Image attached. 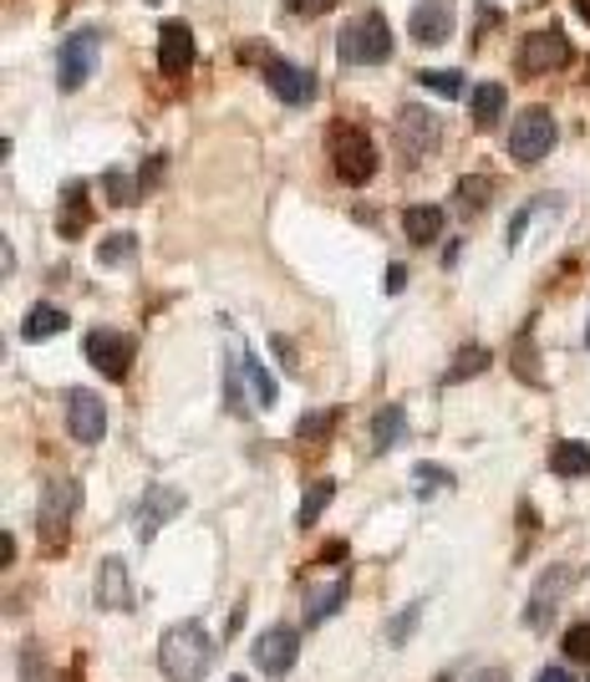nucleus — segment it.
<instances>
[{
	"mask_svg": "<svg viewBox=\"0 0 590 682\" xmlns=\"http://www.w3.org/2000/svg\"><path fill=\"white\" fill-rule=\"evenodd\" d=\"M158 668L169 672V682H199L214 668V637L199 621H179L158 642Z\"/></svg>",
	"mask_w": 590,
	"mask_h": 682,
	"instance_id": "obj_1",
	"label": "nucleus"
},
{
	"mask_svg": "<svg viewBox=\"0 0 590 682\" xmlns=\"http://www.w3.org/2000/svg\"><path fill=\"white\" fill-rule=\"evenodd\" d=\"M336 52H342L346 66H382L393 56V26L382 21V11H362L352 15L336 36Z\"/></svg>",
	"mask_w": 590,
	"mask_h": 682,
	"instance_id": "obj_2",
	"label": "nucleus"
},
{
	"mask_svg": "<svg viewBox=\"0 0 590 682\" xmlns=\"http://www.w3.org/2000/svg\"><path fill=\"white\" fill-rule=\"evenodd\" d=\"M77 499H82L77 479H52V484H46V494H41L36 530H41L46 555H56L66 545V530H72V514H77Z\"/></svg>",
	"mask_w": 590,
	"mask_h": 682,
	"instance_id": "obj_3",
	"label": "nucleus"
},
{
	"mask_svg": "<svg viewBox=\"0 0 590 682\" xmlns=\"http://www.w3.org/2000/svg\"><path fill=\"white\" fill-rule=\"evenodd\" d=\"M331 163H336V179L342 184H367L372 173H377V148L362 128L352 122H336L331 128Z\"/></svg>",
	"mask_w": 590,
	"mask_h": 682,
	"instance_id": "obj_4",
	"label": "nucleus"
},
{
	"mask_svg": "<svg viewBox=\"0 0 590 682\" xmlns=\"http://www.w3.org/2000/svg\"><path fill=\"white\" fill-rule=\"evenodd\" d=\"M555 148V118L545 113V107H529V113H519L509 128V158L514 163H539V158Z\"/></svg>",
	"mask_w": 590,
	"mask_h": 682,
	"instance_id": "obj_5",
	"label": "nucleus"
},
{
	"mask_svg": "<svg viewBox=\"0 0 590 682\" xmlns=\"http://www.w3.org/2000/svg\"><path fill=\"white\" fill-rule=\"evenodd\" d=\"M97 52H103L97 31H72V36L62 41V52H56V82H62V93L87 87V77H93V66H97Z\"/></svg>",
	"mask_w": 590,
	"mask_h": 682,
	"instance_id": "obj_6",
	"label": "nucleus"
},
{
	"mask_svg": "<svg viewBox=\"0 0 590 682\" xmlns=\"http://www.w3.org/2000/svg\"><path fill=\"white\" fill-rule=\"evenodd\" d=\"M66 434L77 444H103L107 438V403L93 387H72L66 393Z\"/></svg>",
	"mask_w": 590,
	"mask_h": 682,
	"instance_id": "obj_7",
	"label": "nucleus"
},
{
	"mask_svg": "<svg viewBox=\"0 0 590 682\" xmlns=\"http://www.w3.org/2000/svg\"><path fill=\"white\" fill-rule=\"evenodd\" d=\"M132 352H138V347H132V337H122V331H93V337H87V362H93L107 382L128 377Z\"/></svg>",
	"mask_w": 590,
	"mask_h": 682,
	"instance_id": "obj_8",
	"label": "nucleus"
},
{
	"mask_svg": "<svg viewBox=\"0 0 590 682\" xmlns=\"http://www.w3.org/2000/svg\"><path fill=\"white\" fill-rule=\"evenodd\" d=\"M565 586H570V571H565V565H550V571H539L535 596H529V606H525V627H529V631H545V627L555 621V606L565 601Z\"/></svg>",
	"mask_w": 590,
	"mask_h": 682,
	"instance_id": "obj_9",
	"label": "nucleus"
},
{
	"mask_svg": "<svg viewBox=\"0 0 590 682\" xmlns=\"http://www.w3.org/2000/svg\"><path fill=\"white\" fill-rule=\"evenodd\" d=\"M296 652H301V631L296 627H270L255 642V668L270 672V678H286L296 668Z\"/></svg>",
	"mask_w": 590,
	"mask_h": 682,
	"instance_id": "obj_10",
	"label": "nucleus"
},
{
	"mask_svg": "<svg viewBox=\"0 0 590 682\" xmlns=\"http://www.w3.org/2000/svg\"><path fill=\"white\" fill-rule=\"evenodd\" d=\"M184 504H189L184 489H169V484H153V489H148V494H143V510H138V535H143V545L163 525H169V520H179V514H184Z\"/></svg>",
	"mask_w": 590,
	"mask_h": 682,
	"instance_id": "obj_11",
	"label": "nucleus"
},
{
	"mask_svg": "<svg viewBox=\"0 0 590 682\" xmlns=\"http://www.w3.org/2000/svg\"><path fill=\"white\" fill-rule=\"evenodd\" d=\"M189 66H194V31H189V21H163V31H158V72L163 77H184Z\"/></svg>",
	"mask_w": 590,
	"mask_h": 682,
	"instance_id": "obj_12",
	"label": "nucleus"
},
{
	"mask_svg": "<svg viewBox=\"0 0 590 682\" xmlns=\"http://www.w3.org/2000/svg\"><path fill=\"white\" fill-rule=\"evenodd\" d=\"M407 31H412L418 46H443V41L453 36V0H418Z\"/></svg>",
	"mask_w": 590,
	"mask_h": 682,
	"instance_id": "obj_13",
	"label": "nucleus"
},
{
	"mask_svg": "<svg viewBox=\"0 0 590 682\" xmlns=\"http://www.w3.org/2000/svg\"><path fill=\"white\" fill-rule=\"evenodd\" d=\"M265 82H270V93H276L280 103H290V107H301V103H311V97H315V77H311V72H305V66L280 62V56H270V62H265Z\"/></svg>",
	"mask_w": 590,
	"mask_h": 682,
	"instance_id": "obj_14",
	"label": "nucleus"
},
{
	"mask_svg": "<svg viewBox=\"0 0 590 682\" xmlns=\"http://www.w3.org/2000/svg\"><path fill=\"white\" fill-rule=\"evenodd\" d=\"M570 62V41H565V31H535V36H525V46H519V66L525 72H555V66Z\"/></svg>",
	"mask_w": 590,
	"mask_h": 682,
	"instance_id": "obj_15",
	"label": "nucleus"
},
{
	"mask_svg": "<svg viewBox=\"0 0 590 682\" xmlns=\"http://www.w3.org/2000/svg\"><path fill=\"white\" fill-rule=\"evenodd\" d=\"M97 606H107V611H128L132 606L128 565H122L118 555H107V561L97 565Z\"/></svg>",
	"mask_w": 590,
	"mask_h": 682,
	"instance_id": "obj_16",
	"label": "nucleus"
},
{
	"mask_svg": "<svg viewBox=\"0 0 590 682\" xmlns=\"http://www.w3.org/2000/svg\"><path fill=\"white\" fill-rule=\"evenodd\" d=\"M397 138H403L407 158H422L438 143V118L422 113V107H403V122H397Z\"/></svg>",
	"mask_w": 590,
	"mask_h": 682,
	"instance_id": "obj_17",
	"label": "nucleus"
},
{
	"mask_svg": "<svg viewBox=\"0 0 590 682\" xmlns=\"http://www.w3.org/2000/svg\"><path fill=\"white\" fill-rule=\"evenodd\" d=\"M346 596H352V576H336V580H326V586H311V596H305V621L321 627L326 617L342 611Z\"/></svg>",
	"mask_w": 590,
	"mask_h": 682,
	"instance_id": "obj_18",
	"label": "nucleus"
},
{
	"mask_svg": "<svg viewBox=\"0 0 590 682\" xmlns=\"http://www.w3.org/2000/svg\"><path fill=\"white\" fill-rule=\"evenodd\" d=\"M87 220H93V210H87V184L82 179H72L62 194V220H56V230H62L66 239H77L82 230H87Z\"/></svg>",
	"mask_w": 590,
	"mask_h": 682,
	"instance_id": "obj_19",
	"label": "nucleus"
},
{
	"mask_svg": "<svg viewBox=\"0 0 590 682\" xmlns=\"http://www.w3.org/2000/svg\"><path fill=\"white\" fill-rule=\"evenodd\" d=\"M403 230L412 245H433V239L443 235V210H438V204H412V210L403 214Z\"/></svg>",
	"mask_w": 590,
	"mask_h": 682,
	"instance_id": "obj_20",
	"label": "nucleus"
},
{
	"mask_svg": "<svg viewBox=\"0 0 590 682\" xmlns=\"http://www.w3.org/2000/svg\"><path fill=\"white\" fill-rule=\"evenodd\" d=\"M504 103H509V93L498 87V82H479L469 93V113L479 128H489V122H498V113H504Z\"/></svg>",
	"mask_w": 590,
	"mask_h": 682,
	"instance_id": "obj_21",
	"label": "nucleus"
},
{
	"mask_svg": "<svg viewBox=\"0 0 590 682\" xmlns=\"http://www.w3.org/2000/svg\"><path fill=\"white\" fill-rule=\"evenodd\" d=\"M403 434H407V413L397 403L382 407L377 423H372V454H387L393 444H403Z\"/></svg>",
	"mask_w": 590,
	"mask_h": 682,
	"instance_id": "obj_22",
	"label": "nucleus"
},
{
	"mask_svg": "<svg viewBox=\"0 0 590 682\" xmlns=\"http://www.w3.org/2000/svg\"><path fill=\"white\" fill-rule=\"evenodd\" d=\"M550 469L565 479H586L590 473V444H555L550 448Z\"/></svg>",
	"mask_w": 590,
	"mask_h": 682,
	"instance_id": "obj_23",
	"label": "nucleus"
},
{
	"mask_svg": "<svg viewBox=\"0 0 590 682\" xmlns=\"http://www.w3.org/2000/svg\"><path fill=\"white\" fill-rule=\"evenodd\" d=\"M62 327H66L62 306H36V311H26V321H21V337H26V341H46V337H56Z\"/></svg>",
	"mask_w": 590,
	"mask_h": 682,
	"instance_id": "obj_24",
	"label": "nucleus"
},
{
	"mask_svg": "<svg viewBox=\"0 0 590 682\" xmlns=\"http://www.w3.org/2000/svg\"><path fill=\"white\" fill-rule=\"evenodd\" d=\"M239 367H245V382H249V387H255V403H260V407H270V403H276V397H280V387H276V377L265 372V362H260V356H255V352H245V356H239Z\"/></svg>",
	"mask_w": 590,
	"mask_h": 682,
	"instance_id": "obj_25",
	"label": "nucleus"
},
{
	"mask_svg": "<svg viewBox=\"0 0 590 682\" xmlns=\"http://www.w3.org/2000/svg\"><path fill=\"white\" fill-rule=\"evenodd\" d=\"M331 494H336V479H315V484L305 489V499H301V514H296V525L311 530L315 520H321V510L331 504Z\"/></svg>",
	"mask_w": 590,
	"mask_h": 682,
	"instance_id": "obj_26",
	"label": "nucleus"
},
{
	"mask_svg": "<svg viewBox=\"0 0 590 682\" xmlns=\"http://www.w3.org/2000/svg\"><path fill=\"white\" fill-rule=\"evenodd\" d=\"M132 255H138V239L132 235H107L103 245H97V260L103 265H128Z\"/></svg>",
	"mask_w": 590,
	"mask_h": 682,
	"instance_id": "obj_27",
	"label": "nucleus"
},
{
	"mask_svg": "<svg viewBox=\"0 0 590 682\" xmlns=\"http://www.w3.org/2000/svg\"><path fill=\"white\" fill-rule=\"evenodd\" d=\"M103 194H107V204H138V184H132L128 173H118V169L103 173Z\"/></svg>",
	"mask_w": 590,
	"mask_h": 682,
	"instance_id": "obj_28",
	"label": "nucleus"
},
{
	"mask_svg": "<svg viewBox=\"0 0 590 682\" xmlns=\"http://www.w3.org/2000/svg\"><path fill=\"white\" fill-rule=\"evenodd\" d=\"M484 367H489V352H484V347H463L459 362L448 367V382H463L469 372H484Z\"/></svg>",
	"mask_w": 590,
	"mask_h": 682,
	"instance_id": "obj_29",
	"label": "nucleus"
},
{
	"mask_svg": "<svg viewBox=\"0 0 590 682\" xmlns=\"http://www.w3.org/2000/svg\"><path fill=\"white\" fill-rule=\"evenodd\" d=\"M422 87H428V93H438V97H463V77L459 72H422Z\"/></svg>",
	"mask_w": 590,
	"mask_h": 682,
	"instance_id": "obj_30",
	"label": "nucleus"
},
{
	"mask_svg": "<svg viewBox=\"0 0 590 682\" xmlns=\"http://www.w3.org/2000/svg\"><path fill=\"white\" fill-rule=\"evenodd\" d=\"M565 657H570V662H590V621L565 631Z\"/></svg>",
	"mask_w": 590,
	"mask_h": 682,
	"instance_id": "obj_31",
	"label": "nucleus"
},
{
	"mask_svg": "<svg viewBox=\"0 0 590 682\" xmlns=\"http://www.w3.org/2000/svg\"><path fill=\"white\" fill-rule=\"evenodd\" d=\"M418 617H422V601H412V606H407V611H403V617H397L393 627H387V637H393V642L403 647L407 637H412V627H418Z\"/></svg>",
	"mask_w": 590,
	"mask_h": 682,
	"instance_id": "obj_32",
	"label": "nucleus"
},
{
	"mask_svg": "<svg viewBox=\"0 0 590 682\" xmlns=\"http://www.w3.org/2000/svg\"><path fill=\"white\" fill-rule=\"evenodd\" d=\"M331 423H336V413H305L301 428H296V438H321Z\"/></svg>",
	"mask_w": 590,
	"mask_h": 682,
	"instance_id": "obj_33",
	"label": "nucleus"
},
{
	"mask_svg": "<svg viewBox=\"0 0 590 682\" xmlns=\"http://www.w3.org/2000/svg\"><path fill=\"white\" fill-rule=\"evenodd\" d=\"M459 199H463V210H484L489 179H479V184H473V179H463V184H459Z\"/></svg>",
	"mask_w": 590,
	"mask_h": 682,
	"instance_id": "obj_34",
	"label": "nucleus"
},
{
	"mask_svg": "<svg viewBox=\"0 0 590 682\" xmlns=\"http://www.w3.org/2000/svg\"><path fill=\"white\" fill-rule=\"evenodd\" d=\"M290 6V15H326L336 0H286Z\"/></svg>",
	"mask_w": 590,
	"mask_h": 682,
	"instance_id": "obj_35",
	"label": "nucleus"
},
{
	"mask_svg": "<svg viewBox=\"0 0 590 682\" xmlns=\"http://www.w3.org/2000/svg\"><path fill=\"white\" fill-rule=\"evenodd\" d=\"M433 484H448V473H433V469H418V489H433Z\"/></svg>",
	"mask_w": 590,
	"mask_h": 682,
	"instance_id": "obj_36",
	"label": "nucleus"
},
{
	"mask_svg": "<svg viewBox=\"0 0 590 682\" xmlns=\"http://www.w3.org/2000/svg\"><path fill=\"white\" fill-rule=\"evenodd\" d=\"M535 682H576V678H570V672H565V668H545Z\"/></svg>",
	"mask_w": 590,
	"mask_h": 682,
	"instance_id": "obj_37",
	"label": "nucleus"
},
{
	"mask_svg": "<svg viewBox=\"0 0 590 682\" xmlns=\"http://www.w3.org/2000/svg\"><path fill=\"white\" fill-rule=\"evenodd\" d=\"M407 286V270L403 265H393V270H387V290H403Z\"/></svg>",
	"mask_w": 590,
	"mask_h": 682,
	"instance_id": "obj_38",
	"label": "nucleus"
},
{
	"mask_svg": "<svg viewBox=\"0 0 590 682\" xmlns=\"http://www.w3.org/2000/svg\"><path fill=\"white\" fill-rule=\"evenodd\" d=\"M576 11H580V21H590V0H576Z\"/></svg>",
	"mask_w": 590,
	"mask_h": 682,
	"instance_id": "obj_39",
	"label": "nucleus"
},
{
	"mask_svg": "<svg viewBox=\"0 0 590 682\" xmlns=\"http://www.w3.org/2000/svg\"><path fill=\"white\" fill-rule=\"evenodd\" d=\"M229 682H245V678H229Z\"/></svg>",
	"mask_w": 590,
	"mask_h": 682,
	"instance_id": "obj_40",
	"label": "nucleus"
},
{
	"mask_svg": "<svg viewBox=\"0 0 590 682\" xmlns=\"http://www.w3.org/2000/svg\"><path fill=\"white\" fill-rule=\"evenodd\" d=\"M148 6H158V0H148Z\"/></svg>",
	"mask_w": 590,
	"mask_h": 682,
	"instance_id": "obj_41",
	"label": "nucleus"
},
{
	"mask_svg": "<svg viewBox=\"0 0 590 682\" xmlns=\"http://www.w3.org/2000/svg\"><path fill=\"white\" fill-rule=\"evenodd\" d=\"M586 341H590V331H586Z\"/></svg>",
	"mask_w": 590,
	"mask_h": 682,
	"instance_id": "obj_42",
	"label": "nucleus"
},
{
	"mask_svg": "<svg viewBox=\"0 0 590 682\" xmlns=\"http://www.w3.org/2000/svg\"><path fill=\"white\" fill-rule=\"evenodd\" d=\"M443 682H448V678H443Z\"/></svg>",
	"mask_w": 590,
	"mask_h": 682,
	"instance_id": "obj_43",
	"label": "nucleus"
}]
</instances>
